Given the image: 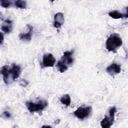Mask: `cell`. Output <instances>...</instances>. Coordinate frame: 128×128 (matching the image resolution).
Masks as SVG:
<instances>
[{"label":"cell","mask_w":128,"mask_h":128,"mask_svg":"<svg viewBox=\"0 0 128 128\" xmlns=\"http://www.w3.org/2000/svg\"><path fill=\"white\" fill-rule=\"evenodd\" d=\"M21 72L20 66L13 64L11 66L4 65L2 67L1 74L3 80L6 84H9L12 81H14L20 76Z\"/></svg>","instance_id":"1"},{"label":"cell","mask_w":128,"mask_h":128,"mask_svg":"<svg viewBox=\"0 0 128 128\" xmlns=\"http://www.w3.org/2000/svg\"><path fill=\"white\" fill-rule=\"evenodd\" d=\"M74 52V50L64 52L60 60L58 61L56 64V67L61 73L64 72L73 64L74 61L72 56Z\"/></svg>","instance_id":"2"},{"label":"cell","mask_w":128,"mask_h":128,"mask_svg":"<svg viewBox=\"0 0 128 128\" xmlns=\"http://www.w3.org/2000/svg\"><path fill=\"white\" fill-rule=\"evenodd\" d=\"M106 48L109 52H116L117 50L122 44V39L120 35L116 33H113L110 35L106 42Z\"/></svg>","instance_id":"3"},{"label":"cell","mask_w":128,"mask_h":128,"mask_svg":"<svg viewBox=\"0 0 128 128\" xmlns=\"http://www.w3.org/2000/svg\"><path fill=\"white\" fill-rule=\"evenodd\" d=\"M48 104L47 101L44 100H40L36 102L32 101L26 102V105L30 112H38L40 114V112L47 107Z\"/></svg>","instance_id":"4"},{"label":"cell","mask_w":128,"mask_h":128,"mask_svg":"<svg viewBox=\"0 0 128 128\" xmlns=\"http://www.w3.org/2000/svg\"><path fill=\"white\" fill-rule=\"evenodd\" d=\"M116 111V109L115 106H112L110 108L108 114L106 115L105 118L100 122V124L102 128H110L112 125Z\"/></svg>","instance_id":"5"},{"label":"cell","mask_w":128,"mask_h":128,"mask_svg":"<svg viewBox=\"0 0 128 128\" xmlns=\"http://www.w3.org/2000/svg\"><path fill=\"white\" fill-rule=\"evenodd\" d=\"M92 107L90 106H80L74 112V115L80 120H84L90 115L92 112Z\"/></svg>","instance_id":"6"},{"label":"cell","mask_w":128,"mask_h":128,"mask_svg":"<svg viewBox=\"0 0 128 128\" xmlns=\"http://www.w3.org/2000/svg\"><path fill=\"white\" fill-rule=\"evenodd\" d=\"M56 59L52 54H47L44 55L42 62L40 63L42 68L47 67H52L56 62Z\"/></svg>","instance_id":"7"},{"label":"cell","mask_w":128,"mask_h":128,"mask_svg":"<svg viewBox=\"0 0 128 128\" xmlns=\"http://www.w3.org/2000/svg\"><path fill=\"white\" fill-rule=\"evenodd\" d=\"M121 71V66L116 63H113L111 64L106 68V72L111 76H114L119 73Z\"/></svg>","instance_id":"8"},{"label":"cell","mask_w":128,"mask_h":128,"mask_svg":"<svg viewBox=\"0 0 128 128\" xmlns=\"http://www.w3.org/2000/svg\"><path fill=\"white\" fill-rule=\"evenodd\" d=\"M54 27L56 28H60L64 23V18L62 12H58L54 14Z\"/></svg>","instance_id":"9"},{"label":"cell","mask_w":128,"mask_h":128,"mask_svg":"<svg viewBox=\"0 0 128 128\" xmlns=\"http://www.w3.org/2000/svg\"><path fill=\"white\" fill-rule=\"evenodd\" d=\"M27 27L28 29V32L26 33H22L19 36V38L22 40L30 41L32 39V36L33 32V26L30 24H27Z\"/></svg>","instance_id":"10"},{"label":"cell","mask_w":128,"mask_h":128,"mask_svg":"<svg viewBox=\"0 0 128 128\" xmlns=\"http://www.w3.org/2000/svg\"><path fill=\"white\" fill-rule=\"evenodd\" d=\"M12 27V22L9 19H6L4 20V24L2 25L1 28L2 31L4 32V34L10 33Z\"/></svg>","instance_id":"11"},{"label":"cell","mask_w":128,"mask_h":128,"mask_svg":"<svg viewBox=\"0 0 128 128\" xmlns=\"http://www.w3.org/2000/svg\"><path fill=\"white\" fill-rule=\"evenodd\" d=\"M60 101L63 104L68 106L71 103V98L68 94H66L61 97Z\"/></svg>","instance_id":"12"},{"label":"cell","mask_w":128,"mask_h":128,"mask_svg":"<svg viewBox=\"0 0 128 128\" xmlns=\"http://www.w3.org/2000/svg\"><path fill=\"white\" fill-rule=\"evenodd\" d=\"M108 15L114 19L122 18L124 17V15L118 10H113L108 12Z\"/></svg>","instance_id":"13"},{"label":"cell","mask_w":128,"mask_h":128,"mask_svg":"<svg viewBox=\"0 0 128 128\" xmlns=\"http://www.w3.org/2000/svg\"><path fill=\"white\" fill-rule=\"evenodd\" d=\"M14 6L18 8H26V2L25 0H17L14 1Z\"/></svg>","instance_id":"14"},{"label":"cell","mask_w":128,"mask_h":128,"mask_svg":"<svg viewBox=\"0 0 128 128\" xmlns=\"http://www.w3.org/2000/svg\"><path fill=\"white\" fill-rule=\"evenodd\" d=\"M0 6L4 8H8L11 4V1L8 0H0Z\"/></svg>","instance_id":"15"},{"label":"cell","mask_w":128,"mask_h":128,"mask_svg":"<svg viewBox=\"0 0 128 128\" xmlns=\"http://www.w3.org/2000/svg\"><path fill=\"white\" fill-rule=\"evenodd\" d=\"M2 116H3L4 118H10L11 117L10 114L8 112V111L4 112L2 114Z\"/></svg>","instance_id":"16"},{"label":"cell","mask_w":128,"mask_h":128,"mask_svg":"<svg viewBox=\"0 0 128 128\" xmlns=\"http://www.w3.org/2000/svg\"><path fill=\"white\" fill-rule=\"evenodd\" d=\"M4 40V36H3V34L1 32H0V44H2V42Z\"/></svg>","instance_id":"17"},{"label":"cell","mask_w":128,"mask_h":128,"mask_svg":"<svg viewBox=\"0 0 128 128\" xmlns=\"http://www.w3.org/2000/svg\"><path fill=\"white\" fill-rule=\"evenodd\" d=\"M60 122V120H57L54 122V123H56V124H58L59 123V122Z\"/></svg>","instance_id":"18"},{"label":"cell","mask_w":128,"mask_h":128,"mask_svg":"<svg viewBox=\"0 0 128 128\" xmlns=\"http://www.w3.org/2000/svg\"><path fill=\"white\" fill-rule=\"evenodd\" d=\"M44 127H51L50 126H46V125H44V126H42V128H44Z\"/></svg>","instance_id":"19"}]
</instances>
